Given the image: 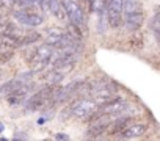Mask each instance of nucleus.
<instances>
[{
    "instance_id": "f257e3e1",
    "label": "nucleus",
    "mask_w": 160,
    "mask_h": 141,
    "mask_svg": "<svg viewBox=\"0 0 160 141\" xmlns=\"http://www.w3.org/2000/svg\"><path fill=\"white\" fill-rule=\"evenodd\" d=\"M87 121L90 122V127H88V132H87V136L90 138H98L101 135H104L105 132H108V127L112 124V114L108 113H93L90 118H87Z\"/></svg>"
},
{
    "instance_id": "f03ea898",
    "label": "nucleus",
    "mask_w": 160,
    "mask_h": 141,
    "mask_svg": "<svg viewBox=\"0 0 160 141\" xmlns=\"http://www.w3.org/2000/svg\"><path fill=\"white\" fill-rule=\"evenodd\" d=\"M52 94H53V88L52 86H44L39 91H36L32 97L27 99L25 102V110L27 111H38L42 107H46L49 102H52Z\"/></svg>"
},
{
    "instance_id": "7ed1b4c3",
    "label": "nucleus",
    "mask_w": 160,
    "mask_h": 141,
    "mask_svg": "<svg viewBox=\"0 0 160 141\" xmlns=\"http://www.w3.org/2000/svg\"><path fill=\"white\" fill-rule=\"evenodd\" d=\"M96 110H98V104L94 100H90V99H78L68 108L69 114L77 118V119H87Z\"/></svg>"
},
{
    "instance_id": "20e7f679",
    "label": "nucleus",
    "mask_w": 160,
    "mask_h": 141,
    "mask_svg": "<svg viewBox=\"0 0 160 141\" xmlns=\"http://www.w3.org/2000/svg\"><path fill=\"white\" fill-rule=\"evenodd\" d=\"M61 5L64 8V13L68 16V19L77 25H83L85 22V14L83 10L75 0H61Z\"/></svg>"
},
{
    "instance_id": "39448f33",
    "label": "nucleus",
    "mask_w": 160,
    "mask_h": 141,
    "mask_svg": "<svg viewBox=\"0 0 160 141\" xmlns=\"http://www.w3.org/2000/svg\"><path fill=\"white\" fill-rule=\"evenodd\" d=\"M13 16L16 17L18 22H21L27 27H38L44 22V17L32 10H18L13 13Z\"/></svg>"
},
{
    "instance_id": "423d86ee",
    "label": "nucleus",
    "mask_w": 160,
    "mask_h": 141,
    "mask_svg": "<svg viewBox=\"0 0 160 141\" xmlns=\"http://www.w3.org/2000/svg\"><path fill=\"white\" fill-rule=\"evenodd\" d=\"M75 61H77V56L74 53H61L53 63H52V67L55 70H58L60 74L66 75L69 72H72V69L75 67Z\"/></svg>"
},
{
    "instance_id": "0eeeda50",
    "label": "nucleus",
    "mask_w": 160,
    "mask_h": 141,
    "mask_svg": "<svg viewBox=\"0 0 160 141\" xmlns=\"http://www.w3.org/2000/svg\"><path fill=\"white\" fill-rule=\"evenodd\" d=\"M30 91H32V83L21 85L19 88H16V90L7 97V100H8V104H10L11 107H21L22 104L27 102Z\"/></svg>"
},
{
    "instance_id": "6e6552de",
    "label": "nucleus",
    "mask_w": 160,
    "mask_h": 141,
    "mask_svg": "<svg viewBox=\"0 0 160 141\" xmlns=\"http://www.w3.org/2000/svg\"><path fill=\"white\" fill-rule=\"evenodd\" d=\"M144 24V14L143 11H135V13H129L124 17V25L129 32H137L140 30V27Z\"/></svg>"
},
{
    "instance_id": "1a4fd4ad",
    "label": "nucleus",
    "mask_w": 160,
    "mask_h": 141,
    "mask_svg": "<svg viewBox=\"0 0 160 141\" xmlns=\"http://www.w3.org/2000/svg\"><path fill=\"white\" fill-rule=\"evenodd\" d=\"M53 52H55V47L52 44L46 42V44H41V46H38L35 49V52L32 53V58H36V60H42V61L50 63V58L53 56Z\"/></svg>"
},
{
    "instance_id": "9d476101",
    "label": "nucleus",
    "mask_w": 160,
    "mask_h": 141,
    "mask_svg": "<svg viewBox=\"0 0 160 141\" xmlns=\"http://www.w3.org/2000/svg\"><path fill=\"white\" fill-rule=\"evenodd\" d=\"M126 108H127V104H126L122 99L116 97V99H113V100H110V102L101 105V110H99V111L108 113V114H116V113H122Z\"/></svg>"
},
{
    "instance_id": "9b49d317",
    "label": "nucleus",
    "mask_w": 160,
    "mask_h": 141,
    "mask_svg": "<svg viewBox=\"0 0 160 141\" xmlns=\"http://www.w3.org/2000/svg\"><path fill=\"white\" fill-rule=\"evenodd\" d=\"M146 132H148V127L144 124H132L121 132V138H127V139L141 138L146 135Z\"/></svg>"
},
{
    "instance_id": "f8f14e48",
    "label": "nucleus",
    "mask_w": 160,
    "mask_h": 141,
    "mask_svg": "<svg viewBox=\"0 0 160 141\" xmlns=\"http://www.w3.org/2000/svg\"><path fill=\"white\" fill-rule=\"evenodd\" d=\"M63 79H64V75L60 74L58 70H55L53 67L49 69V70H46V72L42 74V82H46V85L47 86H52V88L60 86V83L63 82Z\"/></svg>"
},
{
    "instance_id": "ddd939ff",
    "label": "nucleus",
    "mask_w": 160,
    "mask_h": 141,
    "mask_svg": "<svg viewBox=\"0 0 160 141\" xmlns=\"http://www.w3.org/2000/svg\"><path fill=\"white\" fill-rule=\"evenodd\" d=\"M130 124V118L126 116V118H119V119H115L112 121L110 127H108V133L110 135H116V133H121L124 129H127Z\"/></svg>"
},
{
    "instance_id": "4468645a",
    "label": "nucleus",
    "mask_w": 160,
    "mask_h": 141,
    "mask_svg": "<svg viewBox=\"0 0 160 141\" xmlns=\"http://www.w3.org/2000/svg\"><path fill=\"white\" fill-rule=\"evenodd\" d=\"M22 83L19 82V79H13V80H8L5 82L2 86H0V99H7L16 88H19Z\"/></svg>"
},
{
    "instance_id": "2eb2a0df",
    "label": "nucleus",
    "mask_w": 160,
    "mask_h": 141,
    "mask_svg": "<svg viewBox=\"0 0 160 141\" xmlns=\"http://www.w3.org/2000/svg\"><path fill=\"white\" fill-rule=\"evenodd\" d=\"M63 36H64V32H63V30H60V28H50V30L47 32V36H46V42L52 44V46H53V47L57 49V47H58V44L61 42Z\"/></svg>"
},
{
    "instance_id": "dca6fc26",
    "label": "nucleus",
    "mask_w": 160,
    "mask_h": 141,
    "mask_svg": "<svg viewBox=\"0 0 160 141\" xmlns=\"http://www.w3.org/2000/svg\"><path fill=\"white\" fill-rule=\"evenodd\" d=\"M47 8H49V11H50L55 17H58V19H63V17L66 16L64 8H63V5H61L60 0H47Z\"/></svg>"
},
{
    "instance_id": "f3484780",
    "label": "nucleus",
    "mask_w": 160,
    "mask_h": 141,
    "mask_svg": "<svg viewBox=\"0 0 160 141\" xmlns=\"http://www.w3.org/2000/svg\"><path fill=\"white\" fill-rule=\"evenodd\" d=\"M41 38V35L38 32H30L24 36L19 38V42H18V47H22V46H30V44H35L38 39Z\"/></svg>"
},
{
    "instance_id": "a211bd4d",
    "label": "nucleus",
    "mask_w": 160,
    "mask_h": 141,
    "mask_svg": "<svg viewBox=\"0 0 160 141\" xmlns=\"http://www.w3.org/2000/svg\"><path fill=\"white\" fill-rule=\"evenodd\" d=\"M151 28L154 32V38L157 41V44L160 46V10L154 14V17L151 19Z\"/></svg>"
},
{
    "instance_id": "6ab92c4d",
    "label": "nucleus",
    "mask_w": 160,
    "mask_h": 141,
    "mask_svg": "<svg viewBox=\"0 0 160 141\" xmlns=\"http://www.w3.org/2000/svg\"><path fill=\"white\" fill-rule=\"evenodd\" d=\"M135 11H141V3L140 0H124V13H135Z\"/></svg>"
},
{
    "instance_id": "aec40b11",
    "label": "nucleus",
    "mask_w": 160,
    "mask_h": 141,
    "mask_svg": "<svg viewBox=\"0 0 160 141\" xmlns=\"http://www.w3.org/2000/svg\"><path fill=\"white\" fill-rule=\"evenodd\" d=\"M3 35L7 36H11V38H21V30L14 25V24H7L3 28H2Z\"/></svg>"
},
{
    "instance_id": "412c9836",
    "label": "nucleus",
    "mask_w": 160,
    "mask_h": 141,
    "mask_svg": "<svg viewBox=\"0 0 160 141\" xmlns=\"http://www.w3.org/2000/svg\"><path fill=\"white\" fill-rule=\"evenodd\" d=\"M14 56V52L13 50H7V52H2L0 53V64H3V63H8L11 58Z\"/></svg>"
},
{
    "instance_id": "4be33fe9",
    "label": "nucleus",
    "mask_w": 160,
    "mask_h": 141,
    "mask_svg": "<svg viewBox=\"0 0 160 141\" xmlns=\"http://www.w3.org/2000/svg\"><path fill=\"white\" fill-rule=\"evenodd\" d=\"M55 139H69V136L64 135V133H57L55 135Z\"/></svg>"
},
{
    "instance_id": "5701e85b",
    "label": "nucleus",
    "mask_w": 160,
    "mask_h": 141,
    "mask_svg": "<svg viewBox=\"0 0 160 141\" xmlns=\"http://www.w3.org/2000/svg\"><path fill=\"white\" fill-rule=\"evenodd\" d=\"M3 130V124H0V132H2Z\"/></svg>"
},
{
    "instance_id": "b1692460",
    "label": "nucleus",
    "mask_w": 160,
    "mask_h": 141,
    "mask_svg": "<svg viewBox=\"0 0 160 141\" xmlns=\"http://www.w3.org/2000/svg\"><path fill=\"white\" fill-rule=\"evenodd\" d=\"M0 79H2V72H0Z\"/></svg>"
}]
</instances>
